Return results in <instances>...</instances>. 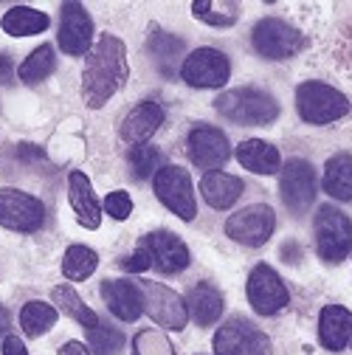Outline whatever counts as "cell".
I'll list each match as a JSON object with an SVG mask.
<instances>
[{
  "label": "cell",
  "instance_id": "28",
  "mask_svg": "<svg viewBox=\"0 0 352 355\" xmlns=\"http://www.w3.org/2000/svg\"><path fill=\"white\" fill-rule=\"evenodd\" d=\"M254 327L243 319H231L214 333V355H245Z\"/></svg>",
  "mask_w": 352,
  "mask_h": 355
},
{
  "label": "cell",
  "instance_id": "23",
  "mask_svg": "<svg viewBox=\"0 0 352 355\" xmlns=\"http://www.w3.org/2000/svg\"><path fill=\"white\" fill-rule=\"evenodd\" d=\"M49 26H51V17L31 6H15L0 17V28L9 37H34V34H42Z\"/></svg>",
  "mask_w": 352,
  "mask_h": 355
},
{
  "label": "cell",
  "instance_id": "25",
  "mask_svg": "<svg viewBox=\"0 0 352 355\" xmlns=\"http://www.w3.org/2000/svg\"><path fill=\"white\" fill-rule=\"evenodd\" d=\"M324 192L341 203L352 200V153H338L324 166Z\"/></svg>",
  "mask_w": 352,
  "mask_h": 355
},
{
  "label": "cell",
  "instance_id": "22",
  "mask_svg": "<svg viewBox=\"0 0 352 355\" xmlns=\"http://www.w3.org/2000/svg\"><path fill=\"white\" fill-rule=\"evenodd\" d=\"M237 161L254 172V175H274L282 169V155L274 144L262 141V139H248L237 147Z\"/></svg>",
  "mask_w": 352,
  "mask_h": 355
},
{
  "label": "cell",
  "instance_id": "7",
  "mask_svg": "<svg viewBox=\"0 0 352 355\" xmlns=\"http://www.w3.org/2000/svg\"><path fill=\"white\" fill-rule=\"evenodd\" d=\"M251 46L259 57H265V60H288V57L301 51L304 37L290 23H285L279 17H265V20H259L254 26Z\"/></svg>",
  "mask_w": 352,
  "mask_h": 355
},
{
  "label": "cell",
  "instance_id": "31",
  "mask_svg": "<svg viewBox=\"0 0 352 355\" xmlns=\"http://www.w3.org/2000/svg\"><path fill=\"white\" fill-rule=\"evenodd\" d=\"M87 347H91L94 355H121L124 336H121V330L99 322L94 330H87Z\"/></svg>",
  "mask_w": 352,
  "mask_h": 355
},
{
  "label": "cell",
  "instance_id": "37",
  "mask_svg": "<svg viewBox=\"0 0 352 355\" xmlns=\"http://www.w3.org/2000/svg\"><path fill=\"white\" fill-rule=\"evenodd\" d=\"M245 355H274L271 338H268L265 333H259V330H254V333H251V338H248Z\"/></svg>",
  "mask_w": 352,
  "mask_h": 355
},
{
  "label": "cell",
  "instance_id": "13",
  "mask_svg": "<svg viewBox=\"0 0 352 355\" xmlns=\"http://www.w3.org/2000/svg\"><path fill=\"white\" fill-rule=\"evenodd\" d=\"M60 49L71 57H85L91 54L94 42V20L87 9L76 0H68L60 9Z\"/></svg>",
  "mask_w": 352,
  "mask_h": 355
},
{
  "label": "cell",
  "instance_id": "9",
  "mask_svg": "<svg viewBox=\"0 0 352 355\" xmlns=\"http://www.w3.org/2000/svg\"><path fill=\"white\" fill-rule=\"evenodd\" d=\"M316 192H319V184H316L313 164L304 158H290L282 166V178H279V195H282L285 206L296 217H301L316 203Z\"/></svg>",
  "mask_w": 352,
  "mask_h": 355
},
{
  "label": "cell",
  "instance_id": "5",
  "mask_svg": "<svg viewBox=\"0 0 352 355\" xmlns=\"http://www.w3.org/2000/svg\"><path fill=\"white\" fill-rule=\"evenodd\" d=\"M316 251L324 262H344L352 254V220L335 209L322 206L316 211Z\"/></svg>",
  "mask_w": 352,
  "mask_h": 355
},
{
  "label": "cell",
  "instance_id": "27",
  "mask_svg": "<svg viewBox=\"0 0 352 355\" xmlns=\"http://www.w3.org/2000/svg\"><path fill=\"white\" fill-rule=\"evenodd\" d=\"M51 299L57 302V307L62 310L65 316H71L73 322H79L85 330H94V327L99 324V316L82 302V296H79L71 285H57V288L51 291Z\"/></svg>",
  "mask_w": 352,
  "mask_h": 355
},
{
  "label": "cell",
  "instance_id": "1",
  "mask_svg": "<svg viewBox=\"0 0 352 355\" xmlns=\"http://www.w3.org/2000/svg\"><path fill=\"white\" fill-rule=\"evenodd\" d=\"M130 76L127 68V46L116 34H102L91 49L82 71V99L87 107H105Z\"/></svg>",
  "mask_w": 352,
  "mask_h": 355
},
{
  "label": "cell",
  "instance_id": "20",
  "mask_svg": "<svg viewBox=\"0 0 352 355\" xmlns=\"http://www.w3.org/2000/svg\"><path fill=\"white\" fill-rule=\"evenodd\" d=\"M243 181L237 175H229V172H223V169H211V172H206L203 178H200V195H203V200L211 206V209H217V211H223V209H231L237 200H240V195H243Z\"/></svg>",
  "mask_w": 352,
  "mask_h": 355
},
{
  "label": "cell",
  "instance_id": "24",
  "mask_svg": "<svg viewBox=\"0 0 352 355\" xmlns=\"http://www.w3.org/2000/svg\"><path fill=\"white\" fill-rule=\"evenodd\" d=\"M147 51H150L152 62L158 65V71L166 79H172L175 73H178V60L184 54V40L169 34V31H155L147 42Z\"/></svg>",
  "mask_w": 352,
  "mask_h": 355
},
{
  "label": "cell",
  "instance_id": "18",
  "mask_svg": "<svg viewBox=\"0 0 352 355\" xmlns=\"http://www.w3.org/2000/svg\"><path fill=\"white\" fill-rule=\"evenodd\" d=\"M161 124H164V107L155 105V102H141V105H136L133 110L124 116V121H121V139L127 144H133V147L147 144L158 132Z\"/></svg>",
  "mask_w": 352,
  "mask_h": 355
},
{
  "label": "cell",
  "instance_id": "4",
  "mask_svg": "<svg viewBox=\"0 0 352 355\" xmlns=\"http://www.w3.org/2000/svg\"><path fill=\"white\" fill-rule=\"evenodd\" d=\"M152 189L155 198L172 211L178 214L181 220H195L197 217V200H195V187H192V178L184 166L178 164H166L155 172L152 178Z\"/></svg>",
  "mask_w": 352,
  "mask_h": 355
},
{
  "label": "cell",
  "instance_id": "33",
  "mask_svg": "<svg viewBox=\"0 0 352 355\" xmlns=\"http://www.w3.org/2000/svg\"><path fill=\"white\" fill-rule=\"evenodd\" d=\"M158 161H161V153L150 144H139L130 150V172L136 175V181H147V178H155L158 172Z\"/></svg>",
  "mask_w": 352,
  "mask_h": 355
},
{
  "label": "cell",
  "instance_id": "39",
  "mask_svg": "<svg viewBox=\"0 0 352 355\" xmlns=\"http://www.w3.org/2000/svg\"><path fill=\"white\" fill-rule=\"evenodd\" d=\"M3 355H28V349L20 341V336H6L3 338Z\"/></svg>",
  "mask_w": 352,
  "mask_h": 355
},
{
  "label": "cell",
  "instance_id": "42",
  "mask_svg": "<svg viewBox=\"0 0 352 355\" xmlns=\"http://www.w3.org/2000/svg\"><path fill=\"white\" fill-rule=\"evenodd\" d=\"M9 324H12V316H9V310L0 304V338L6 336V330H9Z\"/></svg>",
  "mask_w": 352,
  "mask_h": 355
},
{
  "label": "cell",
  "instance_id": "36",
  "mask_svg": "<svg viewBox=\"0 0 352 355\" xmlns=\"http://www.w3.org/2000/svg\"><path fill=\"white\" fill-rule=\"evenodd\" d=\"M118 265H121V268H124L127 274H144V271H150V268H152V259H150V254H147L144 248H136L130 257H124Z\"/></svg>",
  "mask_w": 352,
  "mask_h": 355
},
{
  "label": "cell",
  "instance_id": "6",
  "mask_svg": "<svg viewBox=\"0 0 352 355\" xmlns=\"http://www.w3.org/2000/svg\"><path fill=\"white\" fill-rule=\"evenodd\" d=\"M276 229V211L268 203H254L240 211H234L226 220V234L229 240L245 245V248H259L271 240Z\"/></svg>",
  "mask_w": 352,
  "mask_h": 355
},
{
  "label": "cell",
  "instance_id": "15",
  "mask_svg": "<svg viewBox=\"0 0 352 355\" xmlns=\"http://www.w3.org/2000/svg\"><path fill=\"white\" fill-rule=\"evenodd\" d=\"M186 153L195 166H203L211 172L231 158V144L223 130H217L211 124H197V127H192L189 139H186Z\"/></svg>",
  "mask_w": 352,
  "mask_h": 355
},
{
  "label": "cell",
  "instance_id": "19",
  "mask_svg": "<svg viewBox=\"0 0 352 355\" xmlns=\"http://www.w3.org/2000/svg\"><path fill=\"white\" fill-rule=\"evenodd\" d=\"M319 341L330 352H341L352 341V313L344 304H327L319 313Z\"/></svg>",
  "mask_w": 352,
  "mask_h": 355
},
{
  "label": "cell",
  "instance_id": "38",
  "mask_svg": "<svg viewBox=\"0 0 352 355\" xmlns=\"http://www.w3.org/2000/svg\"><path fill=\"white\" fill-rule=\"evenodd\" d=\"M15 62L9 54H0V85H12L15 82Z\"/></svg>",
  "mask_w": 352,
  "mask_h": 355
},
{
  "label": "cell",
  "instance_id": "29",
  "mask_svg": "<svg viewBox=\"0 0 352 355\" xmlns=\"http://www.w3.org/2000/svg\"><path fill=\"white\" fill-rule=\"evenodd\" d=\"M96 268H99V254L94 248H87V245H79L76 243L62 257V274L71 282H85Z\"/></svg>",
  "mask_w": 352,
  "mask_h": 355
},
{
  "label": "cell",
  "instance_id": "2",
  "mask_svg": "<svg viewBox=\"0 0 352 355\" xmlns=\"http://www.w3.org/2000/svg\"><path fill=\"white\" fill-rule=\"evenodd\" d=\"M214 110L243 127H265L279 116V102L256 87H234L214 99Z\"/></svg>",
  "mask_w": 352,
  "mask_h": 355
},
{
  "label": "cell",
  "instance_id": "16",
  "mask_svg": "<svg viewBox=\"0 0 352 355\" xmlns=\"http://www.w3.org/2000/svg\"><path fill=\"white\" fill-rule=\"evenodd\" d=\"M102 299L107 310L121 322H136L144 313V291L133 279H107L102 282Z\"/></svg>",
  "mask_w": 352,
  "mask_h": 355
},
{
  "label": "cell",
  "instance_id": "10",
  "mask_svg": "<svg viewBox=\"0 0 352 355\" xmlns=\"http://www.w3.org/2000/svg\"><path fill=\"white\" fill-rule=\"evenodd\" d=\"M245 293H248L254 313H259V316H274V313H279V310H285L290 304V291L285 288L282 277L271 268L268 262H259L256 268L248 274Z\"/></svg>",
  "mask_w": 352,
  "mask_h": 355
},
{
  "label": "cell",
  "instance_id": "3",
  "mask_svg": "<svg viewBox=\"0 0 352 355\" xmlns=\"http://www.w3.org/2000/svg\"><path fill=\"white\" fill-rule=\"evenodd\" d=\"M296 110H299L301 121L324 127L349 113V99L341 91H335L333 85L310 79L296 87Z\"/></svg>",
  "mask_w": 352,
  "mask_h": 355
},
{
  "label": "cell",
  "instance_id": "30",
  "mask_svg": "<svg viewBox=\"0 0 352 355\" xmlns=\"http://www.w3.org/2000/svg\"><path fill=\"white\" fill-rule=\"evenodd\" d=\"M54 68H57V54H54V49H51V46H39V49H34V51L20 62L17 76H20V82H26V85H37V82L46 79V76H51Z\"/></svg>",
  "mask_w": 352,
  "mask_h": 355
},
{
  "label": "cell",
  "instance_id": "17",
  "mask_svg": "<svg viewBox=\"0 0 352 355\" xmlns=\"http://www.w3.org/2000/svg\"><path fill=\"white\" fill-rule=\"evenodd\" d=\"M68 200H71V209H73L82 229L96 232L102 226V203H99L91 181H87V175L79 169H73L68 175Z\"/></svg>",
  "mask_w": 352,
  "mask_h": 355
},
{
  "label": "cell",
  "instance_id": "12",
  "mask_svg": "<svg viewBox=\"0 0 352 355\" xmlns=\"http://www.w3.org/2000/svg\"><path fill=\"white\" fill-rule=\"evenodd\" d=\"M229 76L231 62L217 49H195L181 65V79L189 87H223Z\"/></svg>",
  "mask_w": 352,
  "mask_h": 355
},
{
  "label": "cell",
  "instance_id": "41",
  "mask_svg": "<svg viewBox=\"0 0 352 355\" xmlns=\"http://www.w3.org/2000/svg\"><path fill=\"white\" fill-rule=\"evenodd\" d=\"M60 355H87V347L82 341H68L60 347Z\"/></svg>",
  "mask_w": 352,
  "mask_h": 355
},
{
  "label": "cell",
  "instance_id": "14",
  "mask_svg": "<svg viewBox=\"0 0 352 355\" xmlns=\"http://www.w3.org/2000/svg\"><path fill=\"white\" fill-rule=\"evenodd\" d=\"M139 248H144L152 259V265L161 271V274H181L189 268V262H192V254L186 248V243L178 237V234H172V232H150L147 237H141Z\"/></svg>",
  "mask_w": 352,
  "mask_h": 355
},
{
  "label": "cell",
  "instance_id": "35",
  "mask_svg": "<svg viewBox=\"0 0 352 355\" xmlns=\"http://www.w3.org/2000/svg\"><path fill=\"white\" fill-rule=\"evenodd\" d=\"M102 209H105L113 220H127L130 214H133V198H130L124 189H116V192H110V195L105 198Z\"/></svg>",
  "mask_w": 352,
  "mask_h": 355
},
{
  "label": "cell",
  "instance_id": "8",
  "mask_svg": "<svg viewBox=\"0 0 352 355\" xmlns=\"http://www.w3.org/2000/svg\"><path fill=\"white\" fill-rule=\"evenodd\" d=\"M46 223V206L39 198L20 189H0V226L20 234H34Z\"/></svg>",
  "mask_w": 352,
  "mask_h": 355
},
{
  "label": "cell",
  "instance_id": "26",
  "mask_svg": "<svg viewBox=\"0 0 352 355\" xmlns=\"http://www.w3.org/2000/svg\"><path fill=\"white\" fill-rule=\"evenodd\" d=\"M60 313H57V307L49 304V302H26L23 310H20V327L28 338H37L42 333H49L54 324H57Z\"/></svg>",
  "mask_w": 352,
  "mask_h": 355
},
{
  "label": "cell",
  "instance_id": "34",
  "mask_svg": "<svg viewBox=\"0 0 352 355\" xmlns=\"http://www.w3.org/2000/svg\"><path fill=\"white\" fill-rule=\"evenodd\" d=\"M133 355H175V347L161 330L147 327L133 338Z\"/></svg>",
  "mask_w": 352,
  "mask_h": 355
},
{
  "label": "cell",
  "instance_id": "32",
  "mask_svg": "<svg viewBox=\"0 0 352 355\" xmlns=\"http://www.w3.org/2000/svg\"><path fill=\"white\" fill-rule=\"evenodd\" d=\"M192 15L200 23H209L214 28H229L237 23V6H231V3L217 6L211 0H197V3H192Z\"/></svg>",
  "mask_w": 352,
  "mask_h": 355
},
{
  "label": "cell",
  "instance_id": "21",
  "mask_svg": "<svg viewBox=\"0 0 352 355\" xmlns=\"http://www.w3.org/2000/svg\"><path fill=\"white\" fill-rule=\"evenodd\" d=\"M186 310H189V316L195 319L197 327H211L220 322V316H223V310H226V299L223 293H220L214 285L209 282H200L189 291L186 296Z\"/></svg>",
  "mask_w": 352,
  "mask_h": 355
},
{
  "label": "cell",
  "instance_id": "40",
  "mask_svg": "<svg viewBox=\"0 0 352 355\" xmlns=\"http://www.w3.org/2000/svg\"><path fill=\"white\" fill-rule=\"evenodd\" d=\"M17 158H23V161H42V158H46V153H42L39 147H34V144H20L17 147Z\"/></svg>",
  "mask_w": 352,
  "mask_h": 355
},
{
  "label": "cell",
  "instance_id": "11",
  "mask_svg": "<svg viewBox=\"0 0 352 355\" xmlns=\"http://www.w3.org/2000/svg\"><path fill=\"white\" fill-rule=\"evenodd\" d=\"M141 291H144V310L155 324H161L164 330H178V333L186 327L189 310L181 293H175L161 282H144Z\"/></svg>",
  "mask_w": 352,
  "mask_h": 355
}]
</instances>
